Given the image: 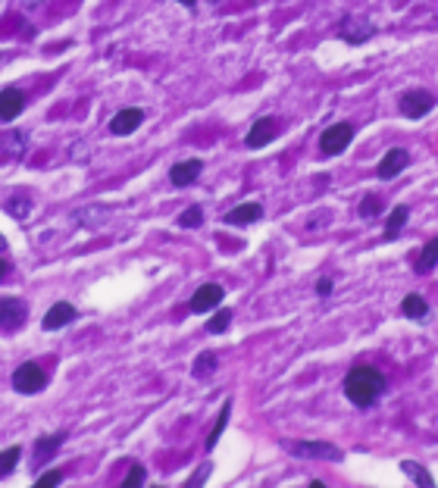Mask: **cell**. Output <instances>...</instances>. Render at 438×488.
<instances>
[{"mask_svg":"<svg viewBox=\"0 0 438 488\" xmlns=\"http://www.w3.org/2000/svg\"><path fill=\"white\" fill-rule=\"evenodd\" d=\"M229 323H232V310H216V316L207 323V332L210 335H219V332H226V329H229Z\"/></svg>","mask_w":438,"mask_h":488,"instance_id":"obj_26","label":"cell"},{"mask_svg":"<svg viewBox=\"0 0 438 488\" xmlns=\"http://www.w3.org/2000/svg\"><path fill=\"white\" fill-rule=\"evenodd\" d=\"M3 251H7V238L0 235V254H3Z\"/></svg>","mask_w":438,"mask_h":488,"instance_id":"obj_35","label":"cell"},{"mask_svg":"<svg viewBox=\"0 0 438 488\" xmlns=\"http://www.w3.org/2000/svg\"><path fill=\"white\" fill-rule=\"evenodd\" d=\"M407 216H410V210H407L404 203H401V207H395V210L388 213V219H385V238H388V241H395V238L401 235V229H404Z\"/></svg>","mask_w":438,"mask_h":488,"instance_id":"obj_17","label":"cell"},{"mask_svg":"<svg viewBox=\"0 0 438 488\" xmlns=\"http://www.w3.org/2000/svg\"><path fill=\"white\" fill-rule=\"evenodd\" d=\"M229 410H232V404H229V400H226V404H223V410H219V416H216V423H213V429H210V435H207V447H213L216 441H219V435H223L226 423H229Z\"/></svg>","mask_w":438,"mask_h":488,"instance_id":"obj_24","label":"cell"},{"mask_svg":"<svg viewBox=\"0 0 438 488\" xmlns=\"http://www.w3.org/2000/svg\"><path fill=\"white\" fill-rule=\"evenodd\" d=\"M432 107H435V97H432L429 91H423V88H413V91H407V94L401 97V113H404L407 119H423Z\"/></svg>","mask_w":438,"mask_h":488,"instance_id":"obj_5","label":"cell"},{"mask_svg":"<svg viewBox=\"0 0 438 488\" xmlns=\"http://www.w3.org/2000/svg\"><path fill=\"white\" fill-rule=\"evenodd\" d=\"M341 34L350 41V44H364V41H370L372 26H370V19H364V16H348V19L341 22Z\"/></svg>","mask_w":438,"mask_h":488,"instance_id":"obj_12","label":"cell"},{"mask_svg":"<svg viewBox=\"0 0 438 488\" xmlns=\"http://www.w3.org/2000/svg\"><path fill=\"white\" fill-rule=\"evenodd\" d=\"M295 457H307V460H341V447L326 445V441H285Z\"/></svg>","mask_w":438,"mask_h":488,"instance_id":"obj_2","label":"cell"},{"mask_svg":"<svg viewBox=\"0 0 438 488\" xmlns=\"http://www.w3.org/2000/svg\"><path fill=\"white\" fill-rule=\"evenodd\" d=\"M26 132H7V135L0 138V150H7L10 156H22L26 154Z\"/></svg>","mask_w":438,"mask_h":488,"instance_id":"obj_19","label":"cell"},{"mask_svg":"<svg viewBox=\"0 0 438 488\" xmlns=\"http://www.w3.org/2000/svg\"><path fill=\"white\" fill-rule=\"evenodd\" d=\"M141 119H144V110H138V107L119 110V113L113 116V122H110V132H113V135H132V132L141 125Z\"/></svg>","mask_w":438,"mask_h":488,"instance_id":"obj_8","label":"cell"},{"mask_svg":"<svg viewBox=\"0 0 438 488\" xmlns=\"http://www.w3.org/2000/svg\"><path fill=\"white\" fill-rule=\"evenodd\" d=\"M22 110H26V97L19 88L0 91V122H13Z\"/></svg>","mask_w":438,"mask_h":488,"instance_id":"obj_10","label":"cell"},{"mask_svg":"<svg viewBox=\"0 0 438 488\" xmlns=\"http://www.w3.org/2000/svg\"><path fill=\"white\" fill-rule=\"evenodd\" d=\"M407 163H410V154H407L404 148L388 150V154H385V160L379 163V179H385V182H388V179H395L398 172L407 170Z\"/></svg>","mask_w":438,"mask_h":488,"instance_id":"obj_9","label":"cell"},{"mask_svg":"<svg viewBox=\"0 0 438 488\" xmlns=\"http://www.w3.org/2000/svg\"><path fill=\"white\" fill-rule=\"evenodd\" d=\"M26 319H28V307L19 298H0V329L16 332V329L26 325Z\"/></svg>","mask_w":438,"mask_h":488,"instance_id":"obj_4","label":"cell"},{"mask_svg":"<svg viewBox=\"0 0 438 488\" xmlns=\"http://www.w3.org/2000/svg\"><path fill=\"white\" fill-rule=\"evenodd\" d=\"M44 385H48V373L38 363H22L13 373V388L22 394H38Z\"/></svg>","mask_w":438,"mask_h":488,"instance_id":"obj_3","label":"cell"},{"mask_svg":"<svg viewBox=\"0 0 438 488\" xmlns=\"http://www.w3.org/2000/svg\"><path fill=\"white\" fill-rule=\"evenodd\" d=\"M317 294H323V298H326V294H332V282H329V278H319V282H317Z\"/></svg>","mask_w":438,"mask_h":488,"instance_id":"obj_33","label":"cell"},{"mask_svg":"<svg viewBox=\"0 0 438 488\" xmlns=\"http://www.w3.org/2000/svg\"><path fill=\"white\" fill-rule=\"evenodd\" d=\"M16 3H34V0H16Z\"/></svg>","mask_w":438,"mask_h":488,"instance_id":"obj_37","label":"cell"},{"mask_svg":"<svg viewBox=\"0 0 438 488\" xmlns=\"http://www.w3.org/2000/svg\"><path fill=\"white\" fill-rule=\"evenodd\" d=\"M63 445V432L60 435H44V438L34 441V467H41V463H48L50 457H54V451Z\"/></svg>","mask_w":438,"mask_h":488,"instance_id":"obj_16","label":"cell"},{"mask_svg":"<svg viewBox=\"0 0 438 488\" xmlns=\"http://www.w3.org/2000/svg\"><path fill=\"white\" fill-rule=\"evenodd\" d=\"M350 138H354V129H350L348 122H335V125H329V129L323 132L319 144H323L326 154H341V150L350 144Z\"/></svg>","mask_w":438,"mask_h":488,"instance_id":"obj_6","label":"cell"},{"mask_svg":"<svg viewBox=\"0 0 438 488\" xmlns=\"http://www.w3.org/2000/svg\"><path fill=\"white\" fill-rule=\"evenodd\" d=\"M219 301H223V285L207 282V285H201L195 292V298H191V313H207V310H213V307H219Z\"/></svg>","mask_w":438,"mask_h":488,"instance_id":"obj_7","label":"cell"},{"mask_svg":"<svg viewBox=\"0 0 438 488\" xmlns=\"http://www.w3.org/2000/svg\"><path fill=\"white\" fill-rule=\"evenodd\" d=\"M72 319H75V307L66 304V301H60V304L50 307V313L44 316V323H41V325H44V329L50 332V329H63V325L72 323Z\"/></svg>","mask_w":438,"mask_h":488,"instance_id":"obj_14","label":"cell"},{"mask_svg":"<svg viewBox=\"0 0 438 488\" xmlns=\"http://www.w3.org/2000/svg\"><path fill=\"white\" fill-rule=\"evenodd\" d=\"M201 223H203V210H201V207H188V210L179 216V225H182V229H197Z\"/></svg>","mask_w":438,"mask_h":488,"instance_id":"obj_28","label":"cell"},{"mask_svg":"<svg viewBox=\"0 0 438 488\" xmlns=\"http://www.w3.org/2000/svg\"><path fill=\"white\" fill-rule=\"evenodd\" d=\"M435 263H438V235L432 238V241H426L423 254H419V260H417V272H429Z\"/></svg>","mask_w":438,"mask_h":488,"instance_id":"obj_20","label":"cell"},{"mask_svg":"<svg viewBox=\"0 0 438 488\" xmlns=\"http://www.w3.org/2000/svg\"><path fill=\"white\" fill-rule=\"evenodd\" d=\"M401 310H404V316H410V319H423L429 307H426V301L419 298V294H407L404 304H401Z\"/></svg>","mask_w":438,"mask_h":488,"instance_id":"obj_23","label":"cell"},{"mask_svg":"<svg viewBox=\"0 0 438 488\" xmlns=\"http://www.w3.org/2000/svg\"><path fill=\"white\" fill-rule=\"evenodd\" d=\"M179 3H185V7H195L197 0H179Z\"/></svg>","mask_w":438,"mask_h":488,"instance_id":"obj_36","label":"cell"},{"mask_svg":"<svg viewBox=\"0 0 438 488\" xmlns=\"http://www.w3.org/2000/svg\"><path fill=\"white\" fill-rule=\"evenodd\" d=\"M16 460H19V447H7L3 454H0V476H7L16 469Z\"/></svg>","mask_w":438,"mask_h":488,"instance_id":"obj_29","label":"cell"},{"mask_svg":"<svg viewBox=\"0 0 438 488\" xmlns=\"http://www.w3.org/2000/svg\"><path fill=\"white\" fill-rule=\"evenodd\" d=\"M60 479H63V473L60 469H50V473H44L38 479V485H44V488H50V485H60Z\"/></svg>","mask_w":438,"mask_h":488,"instance_id":"obj_30","label":"cell"},{"mask_svg":"<svg viewBox=\"0 0 438 488\" xmlns=\"http://www.w3.org/2000/svg\"><path fill=\"white\" fill-rule=\"evenodd\" d=\"M7 210L13 219H28L32 216V197H28L26 191H19V194H13L7 201Z\"/></svg>","mask_w":438,"mask_h":488,"instance_id":"obj_18","label":"cell"},{"mask_svg":"<svg viewBox=\"0 0 438 488\" xmlns=\"http://www.w3.org/2000/svg\"><path fill=\"white\" fill-rule=\"evenodd\" d=\"M276 132H279V122L276 119L254 122V129H250V135H248V148H266V144L276 138Z\"/></svg>","mask_w":438,"mask_h":488,"instance_id":"obj_13","label":"cell"},{"mask_svg":"<svg viewBox=\"0 0 438 488\" xmlns=\"http://www.w3.org/2000/svg\"><path fill=\"white\" fill-rule=\"evenodd\" d=\"M213 369H216V354H210V351H203L201 357L195 360V366H191L195 379H207V376H213Z\"/></svg>","mask_w":438,"mask_h":488,"instance_id":"obj_21","label":"cell"},{"mask_svg":"<svg viewBox=\"0 0 438 488\" xmlns=\"http://www.w3.org/2000/svg\"><path fill=\"white\" fill-rule=\"evenodd\" d=\"M207 473H210V463H203V467L197 469V473H195V476H191V479H188V485H201V482L207 479Z\"/></svg>","mask_w":438,"mask_h":488,"instance_id":"obj_32","label":"cell"},{"mask_svg":"<svg viewBox=\"0 0 438 488\" xmlns=\"http://www.w3.org/2000/svg\"><path fill=\"white\" fill-rule=\"evenodd\" d=\"M203 163L201 160H185V163H175L172 172H169V182L175 185V188H185V185H195V179L201 176Z\"/></svg>","mask_w":438,"mask_h":488,"instance_id":"obj_11","label":"cell"},{"mask_svg":"<svg viewBox=\"0 0 438 488\" xmlns=\"http://www.w3.org/2000/svg\"><path fill=\"white\" fill-rule=\"evenodd\" d=\"M72 219L79 225H97V223L107 219V207H85V210H79Z\"/></svg>","mask_w":438,"mask_h":488,"instance_id":"obj_22","label":"cell"},{"mask_svg":"<svg viewBox=\"0 0 438 488\" xmlns=\"http://www.w3.org/2000/svg\"><path fill=\"white\" fill-rule=\"evenodd\" d=\"M260 216H263L260 203H241V207H235L232 213H226V223H229V225H250V223H257Z\"/></svg>","mask_w":438,"mask_h":488,"instance_id":"obj_15","label":"cell"},{"mask_svg":"<svg viewBox=\"0 0 438 488\" xmlns=\"http://www.w3.org/2000/svg\"><path fill=\"white\" fill-rule=\"evenodd\" d=\"M379 210H382V201H379V194H366L364 201H360V210H357V213H360L364 219H372Z\"/></svg>","mask_w":438,"mask_h":488,"instance_id":"obj_27","label":"cell"},{"mask_svg":"<svg viewBox=\"0 0 438 488\" xmlns=\"http://www.w3.org/2000/svg\"><path fill=\"white\" fill-rule=\"evenodd\" d=\"M144 482V467H132V473L126 476V485H141Z\"/></svg>","mask_w":438,"mask_h":488,"instance_id":"obj_31","label":"cell"},{"mask_svg":"<svg viewBox=\"0 0 438 488\" xmlns=\"http://www.w3.org/2000/svg\"><path fill=\"white\" fill-rule=\"evenodd\" d=\"M401 469H404V473L410 476V479L417 482V485H423V488H429V485H432V476L426 473V469L419 467V463H413V460H404V463H401Z\"/></svg>","mask_w":438,"mask_h":488,"instance_id":"obj_25","label":"cell"},{"mask_svg":"<svg viewBox=\"0 0 438 488\" xmlns=\"http://www.w3.org/2000/svg\"><path fill=\"white\" fill-rule=\"evenodd\" d=\"M382 392H385V379L372 366H357L344 379V394H348L350 404H357V407H370Z\"/></svg>","mask_w":438,"mask_h":488,"instance_id":"obj_1","label":"cell"},{"mask_svg":"<svg viewBox=\"0 0 438 488\" xmlns=\"http://www.w3.org/2000/svg\"><path fill=\"white\" fill-rule=\"evenodd\" d=\"M7 276V260H0V278Z\"/></svg>","mask_w":438,"mask_h":488,"instance_id":"obj_34","label":"cell"}]
</instances>
